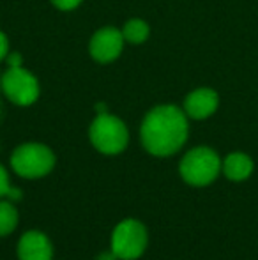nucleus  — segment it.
<instances>
[{"instance_id": "nucleus-1", "label": "nucleus", "mask_w": 258, "mask_h": 260, "mask_svg": "<svg viewBox=\"0 0 258 260\" xmlns=\"http://www.w3.org/2000/svg\"><path fill=\"white\" fill-rule=\"evenodd\" d=\"M190 135V124L184 110L175 105H161L145 115L140 138L145 151L152 156L166 157L179 152Z\"/></svg>"}, {"instance_id": "nucleus-2", "label": "nucleus", "mask_w": 258, "mask_h": 260, "mask_svg": "<svg viewBox=\"0 0 258 260\" xmlns=\"http://www.w3.org/2000/svg\"><path fill=\"white\" fill-rule=\"evenodd\" d=\"M223 159L217 156V152L210 147H195L188 151L180 159L179 172L180 177L191 186L203 188L212 184L221 174Z\"/></svg>"}, {"instance_id": "nucleus-3", "label": "nucleus", "mask_w": 258, "mask_h": 260, "mask_svg": "<svg viewBox=\"0 0 258 260\" xmlns=\"http://www.w3.org/2000/svg\"><path fill=\"white\" fill-rule=\"evenodd\" d=\"M89 137L94 147L108 156L121 154L129 144L128 126L117 115L108 112L97 113L90 124Z\"/></svg>"}, {"instance_id": "nucleus-4", "label": "nucleus", "mask_w": 258, "mask_h": 260, "mask_svg": "<svg viewBox=\"0 0 258 260\" xmlns=\"http://www.w3.org/2000/svg\"><path fill=\"white\" fill-rule=\"evenodd\" d=\"M11 167L20 177L39 179L48 175L55 167V154L45 144H23L11 154Z\"/></svg>"}, {"instance_id": "nucleus-5", "label": "nucleus", "mask_w": 258, "mask_h": 260, "mask_svg": "<svg viewBox=\"0 0 258 260\" xmlns=\"http://www.w3.org/2000/svg\"><path fill=\"white\" fill-rule=\"evenodd\" d=\"M147 229L138 219H122L112 234V251L119 260H136L147 248Z\"/></svg>"}, {"instance_id": "nucleus-6", "label": "nucleus", "mask_w": 258, "mask_h": 260, "mask_svg": "<svg viewBox=\"0 0 258 260\" xmlns=\"http://www.w3.org/2000/svg\"><path fill=\"white\" fill-rule=\"evenodd\" d=\"M2 90L11 103L18 106H30L38 101L41 87L28 69L9 68L2 75Z\"/></svg>"}, {"instance_id": "nucleus-7", "label": "nucleus", "mask_w": 258, "mask_h": 260, "mask_svg": "<svg viewBox=\"0 0 258 260\" xmlns=\"http://www.w3.org/2000/svg\"><path fill=\"white\" fill-rule=\"evenodd\" d=\"M124 36L122 30L115 27H103L92 36L89 43L90 57L99 64H110L121 57L124 50Z\"/></svg>"}, {"instance_id": "nucleus-8", "label": "nucleus", "mask_w": 258, "mask_h": 260, "mask_svg": "<svg viewBox=\"0 0 258 260\" xmlns=\"http://www.w3.org/2000/svg\"><path fill=\"white\" fill-rule=\"evenodd\" d=\"M219 106V96L216 90L209 89V87H202L190 92L184 100V112L190 119L203 120L214 115V112Z\"/></svg>"}, {"instance_id": "nucleus-9", "label": "nucleus", "mask_w": 258, "mask_h": 260, "mask_svg": "<svg viewBox=\"0 0 258 260\" xmlns=\"http://www.w3.org/2000/svg\"><path fill=\"white\" fill-rule=\"evenodd\" d=\"M18 258L20 260H52V241L39 230L25 232L18 243Z\"/></svg>"}, {"instance_id": "nucleus-10", "label": "nucleus", "mask_w": 258, "mask_h": 260, "mask_svg": "<svg viewBox=\"0 0 258 260\" xmlns=\"http://www.w3.org/2000/svg\"><path fill=\"white\" fill-rule=\"evenodd\" d=\"M253 170H255V163L246 152H230L221 165V172L232 182L248 181L251 177Z\"/></svg>"}, {"instance_id": "nucleus-11", "label": "nucleus", "mask_w": 258, "mask_h": 260, "mask_svg": "<svg viewBox=\"0 0 258 260\" xmlns=\"http://www.w3.org/2000/svg\"><path fill=\"white\" fill-rule=\"evenodd\" d=\"M121 30L126 43H129V45H141L151 36V27L147 25V21L140 20V18H131L129 21H126Z\"/></svg>"}, {"instance_id": "nucleus-12", "label": "nucleus", "mask_w": 258, "mask_h": 260, "mask_svg": "<svg viewBox=\"0 0 258 260\" xmlns=\"http://www.w3.org/2000/svg\"><path fill=\"white\" fill-rule=\"evenodd\" d=\"M18 226V211L14 204L0 202V237H6Z\"/></svg>"}, {"instance_id": "nucleus-13", "label": "nucleus", "mask_w": 258, "mask_h": 260, "mask_svg": "<svg viewBox=\"0 0 258 260\" xmlns=\"http://www.w3.org/2000/svg\"><path fill=\"white\" fill-rule=\"evenodd\" d=\"M11 188H13V186L9 184V174H7L6 168L0 165V199L9 195Z\"/></svg>"}, {"instance_id": "nucleus-14", "label": "nucleus", "mask_w": 258, "mask_h": 260, "mask_svg": "<svg viewBox=\"0 0 258 260\" xmlns=\"http://www.w3.org/2000/svg\"><path fill=\"white\" fill-rule=\"evenodd\" d=\"M50 2L60 11H72V9H76L83 0H50Z\"/></svg>"}, {"instance_id": "nucleus-15", "label": "nucleus", "mask_w": 258, "mask_h": 260, "mask_svg": "<svg viewBox=\"0 0 258 260\" xmlns=\"http://www.w3.org/2000/svg\"><path fill=\"white\" fill-rule=\"evenodd\" d=\"M7 55H9V39H7V36L0 30V62L6 60Z\"/></svg>"}, {"instance_id": "nucleus-16", "label": "nucleus", "mask_w": 258, "mask_h": 260, "mask_svg": "<svg viewBox=\"0 0 258 260\" xmlns=\"http://www.w3.org/2000/svg\"><path fill=\"white\" fill-rule=\"evenodd\" d=\"M6 60H7V66H9V68H21V66H23V58H21V55L18 52H13V53L9 52Z\"/></svg>"}, {"instance_id": "nucleus-17", "label": "nucleus", "mask_w": 258, "mask_h": 260, "mask_svg": "<svg viewBox=\"0 0 258 260\" xmlns=\"http://www.w3.org/2000/svg\"><path fill=\"white\" fill-rule=\"evenodd\" d=\"M96 260H119V257L110 250V251H104V253H101Z\"/></svg>"}, {"instance_id": "nucleus-18", "label": "nucleus", "mask_w": 258, "mask_h": 260, "mask_svg": "<svg viewBox=\"0 0 258 260\" xmlns=\"http://www.w3.org/2000/svg\"><path fill=\"white\" fill-rule=\"evenodd\" d=\"M0 89H2V76H0Z\"/></svg>"}]
</instances>
